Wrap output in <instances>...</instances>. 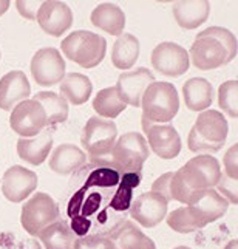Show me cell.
<instances>
[{
  "label": "cell",
  "mask_w": 238,
  "mask_h": 249,
  "mask_svg": "<svg viewBox=\"0 0 238 249\" xmlns=\"http://www.w3.org/2000/svg\"><path fill=\"white\" fill-rule=\"evenodd\" d=\"M169 201L156 192H144L130 206V215L144 228H155L166 218Z\"/></svg>",
  "instance_id": "cell-15"
},
{
  "label": "cell",
  "mask_w": 238,
  "mask_h": 249,
  "mask_svg": "<svg viewBox=\"0 0 238 249\" xmlns=\"http://www.w3.org/2000/svg\"><path fill=\"white\" fill-rule=\"evenodd\" d=\"M61 96L73 106H84L91 96L93 84L82 73H68L61 81Z\"/></svg>",
  "instance_id": "cell-25"
},
{
  "label": "cell",
  "mask_w": 238,
  "mask_h": 249,
  "mask_svg": "<svg viewBox=\"0 0 238 249\" xmlns=\"http://www.w3.org/2000/svg\"><path fill=\"white\" fill-rule=\"evenodd\" d=\"M224 169L227 177L231 178H238V161H237V144H234L231 149L226 152V155L223 158Z\"/></svg>",
  "instance_id": "cell-37"
},
{
  "label": "cell",
  "mask_w": 238,
  "mask_h": 249,
  "mask_svg": "<svg viewBox=\"0 0 238 249\" xmlns=\"http://www.w3.org/2000/svg\"><path fill=\"white\" fill-rule=\"evenodd\" d=\"M150 61L158 73L170 78H178L184 74L190 65L187 50L175 42H161L153 48Z\"/></svg>",
  "instance_id": "cell-11"
},
{
  "label": "cell",
  "mask_w": 238,
  "mask_h": 249,
  "mask_svg": "<svg viewBox=\"0 0 238 249\" xmlns=\"http://www.w3.org/2000/svg\"><path fill=\"white\" fill-rule=\"evenodd\" d=\"M31 85L27 74L20 70H13L0 79V108L13 110L19 102L30 98Z\"/></svg>",
  "instance_id": "cell-19"
},
{
  "label": "cell",
  "mask_w": 238,
  "mask_h": 249,
  "mask_svg": "<svg viewBox=\"0 0 238 249\" xmlns=\"http://www.w3.org/2000/svg\"><path fill=\"white\" fill-rule=\"evenodd\" d=\"M210 11L209 2L204 0H184V2H176L172 6V13L176 23L180 25L183 30H193L198 28L207 20Z\"/></svg>",
  "instance_id": "cell-22"
},
{
  "label": "cell",
  "mask_w": 238,
  "mask_h": 249,
  "mask_svg": "<svg viewBox=\"0 0 238 249\" xmlns=\"http://www.w3.org/2000/svg\"><path fill=\"white\" fill-rule=\"evenodd\" d=\"M141 107L142 119H147L153 124L170 123L176 116L178 110H180L178 90L170 82L155 81L144 91Z\"/></svg>",
  "instance_id": "cell-5"
},
{
  "label": "cell",
  "mask_w": 238,
  "mask_h": 249,
  "mask_svg": "<svg viewBox=\"0 0 238 249\" xmlns=\"http://www.w3.org/2000/svg\"><path fill=\"white\" fill-rule=\"evenodd\" d=\"M48 164L57 175H70L87 166V155L74 144H61L51 153Z\"/></svg>",
  "instance_id": "cell-21"
},
{
  "label": "cell",
  "mask_w": 238,
  "mask_h": 249,
  "mask_svg": "<svg viewBox=\"0 0 238 249\" xmlns=\"http://www.w3.org/2000/svg\"><path fill=\"white\" fill-rule=\"evenodd\" d=\"M203 33H206V34H209V36L215 37L218 42H221L223 47L226 48L229 57L234 61L235 56H237V39L231 31L226 30V28H221V27H209Z\"/></svg>",
  "instance_id": "cell-33"
},
{
  "label": "cell",
  "mask_w": 238,
  "mask_h": 249,
  "mask_svg": "<svg viewBox=\"0 0 238 249\" xmlns=\"http://www.w3.org/2000/svg\"><path fill=\"white\" fill-rule=\"evenodd\" d=\"M155 82V76L146 67L122 73L118 78L116 91L125 106L139 107L144 91L150 84Z\"/></svg>",
  "instance_id": "cell-16"
},
{
  "label": "cell",
  "mask_w": 238,
  "mask_h": 249,
  "mask_svg": "<svg viewBox=\"0 0 238 249\" xmlns=\"http://www.w3.org/2000/svg\"><path fill=\"white\" fill-rule=\"evenodd\" d=\"M31 74L42 87H51L65 76V61L53 47L40 48L31 59Z\"/></svg>",
  "instance_id": "cell-12"
},
{
  "label": "cell",
  "mask_w": 238,
  "mask_h": 249,
  "mask_svg": "<svg viewBox=\"0 0 238 249\" xmlns=\"http://www.w3.org/2000/svg\"><path fill=\"white\" fill-rule=\"evenodd\" d=\"M149 144L138 132L124 133L118 138L110 155L91 164L113 167L121 174H142V166L149 158Z\"/></svg>",
  "instance_id": "cell-3"
},
{
  "label": "cell",
  "mask_w": 238,
  "mask_h": 249,
  "mask_svg": "<svg viewBox=\"0 0 238 249\" xmlns=\"http://www.w3.org/2000/svg\"><path fill=\"white\" fill-rule=\"evenodd\" d=\"M10 124L22 138H34L47 127L44 107L36 99H25L13 108Z\"/></svg>",
  "instance_id": "cell-9"
},
{
  "label": "cell",
  "mask_w": 238,
  "mask_h": 249,
  "mask_svg": "<svg viewBox=\"0 0 238 249\" xmlns=\"http://www.w3.org/2000/svg\"><path fill=\"white\" fill-rule=\"evenodd\" d=\"M14 249H42V246H40V243L37 242V240L28 238V240H25V242H22L19 246H16Z\"/></svg>",
  "instance_id": "cell-39"
},
{
  "label": "cell",
  "mask_w": 238,
  "mask_h": 249,
  "mask_svg": "<svg viewBox=\"0 0 238 249\" xmlns=\"http://www.w3.org/2000/svg\"><path fill=\"white\" fill-rule=\"evenodd\" d=\"M37 237H40L45 249H74V243L78 240V235L70 228V223L62 220H57L45 228Z\"/></svg>",
  "instance_id": "cell-28"
},
{
  "label": "cell",
  "mask_w": 238,
  "mask_h": 249,
  "mask_svg": "<svg viewBox=\"0 0 238 249\" xmlns=\"http://www.w3.org/2000/svg\"><path fill=\"white\" fill-rule=\"evenodd\" d=\"M172 175H173V172H167V174L161 175L156 181L152 184V192H156L161 196H164L169 203L172 201V198H170V179H172Z\"/></svg>",
  "instance_id": "cell-36"
},
{
  "label": "cell",
  "mask_w": 238,
  "mask_h": 249,
  "mask_svg": "<svg viewBox=\"0 0 238 249\" xmlns=\"http://www.w3.org/2000/svg\"><path fill=\"white\" fill-rule=\"evenodd\" d=\"M118 138V127L110 119L91 116L82 132V145L88 152L90 162L101 161L110 155Z\"/></svg>",
  "instance_id": "cell-7"
},
{
  "label": "cell",
  "mask_w": 238,
  "mask_h": 249,
  "mask_svg": "<svg viewBox=\"0 0 238 249\" xmlns=\"http://www.w3.org/2000/svg\"><path fill=\"white\" fill-rule=\"evenodd\" d=\"M36 19L39 22V27L50 36L61 37L62 34L73 25V13L71 8L65 2H42L40 8L37 10Z\"/></svg>",
  "instance_id": "cell-17"
},
{
  "label": "cell",
  "mask_w": 238,
  "mask_h": 249,
  "mask_svg": "<svg viewBox=\"0 0 238 249\" xmlns=\"http://www.w3.org/2000/svg\"><path fill=\"white\" fill-rule=\"evenodd\" d=\"M187 208H189L190 213L193 215V218L197 220L198 225L204 228L206 225H209V223H214L218 218L223 217L227 212L229 203L214 187H210L200 192Z\"/></svg>",
  "instance_id": "cell-18"
},
{
  "label": "cell",
  "mask_w": 238,
  "mask_h": 249,
  "mask_svg": "<svg viewBox=\"0 0 238 249\" xmlns=\"http://www.w3.org/2000/svg\"><path fill=\"white\" fill-rule=\"evenodd\" d=\"M62 53L82 68H95L104 61L107 40L96 33L79 30L62 40Z\"/></svg>",
  "instance_id": "cell-6"
},
{
  "label": "cell",
  "mask_w": 238,
  "mask_h": 249,
  "mask_svg": "<svg viewBox=\"0 0 238 249\" xmlns=\"http://www.w3.org/2000/svg\"><path fill=\"white\" fill-rule=\"evenodd\" d=\"M40 106L44 107L45 116H47V125H53L67 121L68 118V102L53 91H39L34 96Z\"/></svg>",
  "instance_id": "cell-29"
},
{
  "label": "cell",
  "mask_w": 238,
  "mask_h": 249,
  "mask_svg": "<svg viewBox=\"0 0 238 249\" xmlns=\"http://www.w3.org/2000/svg\"><path fill=\"white\" fill-rule=\"evenodd\" d=\"M173 249H190V248H187V246H176V248H173Z\"/></svg>",
  "instance_id": "cell-42"
},
{
  "label": "cell",
  "mask_w": 238,
  "mask_h": 249,
  "mask_svg": "<svg viewBox=\"0 0 238 249\" xmlns=\"http://www.w3.org/2000/svg\"><path fill=\"white\" fill-rule=\"evenodd\" d=\"M229 125L224 115L217 110H204L192 127L187 145L195 153L218 152L224 145Z\"/></svg>",
  "instance_id": "cell-4"
},
{
  "label": "cell",
  "mask_w": 238,
  "mask_h": 249,
  "mask_svg": "<svg viewBox=\"0 0 238 249\" xmlns=\"http://www.w3.org/2000/svg\"><path fill=\"white\" fill-rule=\"evenodd\" d=\"M217 187L220 191L218 194L221 196H224V198L227 200V203L237 204V201H238V198H237V178H231V177L221 174Z\"/></svg>",
  "instance_id": "cell-35"
},
{
  "label": "cell",
  "mask_w": 238,
  "mask_h": 249,
  "mask_svg": "<svg viewBox=\"0 0 238 249\" xmlns=\"http://www.w3.org/2000/svg\"><path fill=\"white\" fill-rule=\"evenodd\" d=\"M8 8H10V2L8 0H0V17L8 11Z\"/></svg>",
  "instance_id": "cell-40"
},
{
  "label": "cell",
  "mask_w": 238,
  "mask_h": 249,
  "mask_svg": "<svg viewBox=\"0 0 238 249\" xmlns=\"http://www.w3.org/2000/svg\"><path fill=\"white\" fill-rule=\"evenodd\" d=\"M189 59L198 70H214L232 62L223 44L203 31L195 37Z\"/></svg>",
  "instance_id": "cell-10"
},
{
  "label": "cell",
  "mask_w": 238,
  "mask_h": 249,
  "mask_svg": "<svg viewBox=\"0 0 238 249\" xmlns=\"http://www.w3.org/2000/svg\"><path fill=\"white\" fill-rule=\"evenodd\" d=\"M61 217L57 203L48 194L39 192L23 204L20 223L31 237H37L42 231L56 223Z\"/></svg>",
  "instance_id": "cell-8"
},
{
  "label": "cell",
  "mask_w": 238,
  "mask_h": 249,
  "mask_svg": "<svg viewBox=\"0 0 238 249\" xmlns=\"http://www.w3.org/2000/svg\"><path fill=\"white\" fill-rule=\"evenodd\" d=\"M53 138L50 133H39L34 138H20L17 141V155L31 166H40L50 155Z\"/></svg>",
  "instance_id": "cell-24"
},
{
  "label": "cell",
  "mask_w": 238,
  "mask_h": 249,
  "mask_svg": "<svg viewBox=\"0 0 238 249\" xmlns=\"http://www.w3.org/2000/svg\"><path fill=\"white\" fill-rule=\"evenodd\" d=\"M37 175L23 166H13L2 178V194L11 203H20L36 191Z\"/></svg>",
  "instance_id": "cell-14"
},
{
  "label": "cell",
  "mask_w": 238,
  "mask_h": 249,
  "mask_svg": "<svg viewBox=\"0 0 238 249\" xmlns=\"http://www.w3.org/2000/svg\"><path fill=\"white\" fill-rule=\"evenodd\" d=\"M139 40L133 34L125 33L121 34L113 44L112 51V62L119 70H129L132 68L139 57Z\"/></svg>",
  "instance_id": "cell-27"
},
{
  "label": "cell",
  "mask_w": 238,
  "mask_h": 249,
  "mask_svg": "<svg viewBox=\"0 0 238 249\" xmlns=\"http://www.w3.org/2000/svg\"><path fill=\"white\" fill-rule=\"evenodd\" d=\"M221 177V166L212 155H200L178 170L170 179V198L189 206L195 196L206 189L215 187Z\"/></svg>",
  "instance_id": "cell-2"
},
{
  "label": "cell",
  "mask_w": 238,
  "mask_h": 249,
  "mask_svg": "<svg viewBox=\"0 0 238 249\" xmlns=\"http://www.w3.org/2000/svg\"><path fill=\"white\" fill-rule=\"evenodd\" d=\"M107 237L112 240L115 249H156L153 240L132 221L122 220L110 231Z\"/></svg>",
  "instance_id": "cell-20"
},
{
  "label": "cell",
  "mask_w": 238,
  "mask_h": 249,
  "mask_svg": "<svg viewBox=\"0 0 238 249\" xmlns=\"http://www.w3.org/2000/svg\"><path fill=\"white\" fill-rule=\"evenodd\" d=\"M125 107L127 106L122 102V99L119 98L116 87H108V89L101 90L96 94L95 101H93V108H95L96 113L104 119L118 118L125 110Z\"/></svg>",
  "instance_id": "cell-30"
},
{
  "label": "cell",
  "mask_w": 238,
  "mask_h": 249,
  "mask_svg": "<svg viewBox=\"0 0 238 249\" xmlns=\"http://www.w3.org/2000/svg\"><path fill=\"white\" fill-rule=\"evenodd\" d=\"M167 225L180 234H189V232H193V231L201 229V226L197 223V220L193 218L187 206L178 208L170 212L167 215Z\"/></svg>",
  "instance_id": "cell-31"
},
{
  "label": "cell",
  "mask_w": 238,
  "mask_h": 249,
  "mask_svg": "<svg viewBox=\"0 0 238 249\" xmlns=\"http://www.w3.org/2000/svg\"><path fill=\"white\" fill-rule=\"evenodd\" d=\"M96 28L104 30L112 36H121L125 27V14L116 3H101L90 16Z\"/></svg>",
  "instance_id": "cell-23"
},
{
  "label": "cell",
  "mask_w": 238,
  "mask_h": 249,
  "mask_svg": "<svg viewBox=\"0 0 238 249\" xmlns=\"http://www.w3.org/2000/svg\"><path fill=\"white\" fill-rule=\"evenodd\" d=\"M224 249H237V240H232V242H229Z\"/></svg>",
  "instance_id": "cell-41"
},
{
  "label": "cell",
  "mask_w": 238,
  "mask_h": 249,
  "mask_svg": "<svg viewBox=\"0 0 238 249\" xmlns=\"http://www.w3.org/2000/svg\"><path fill=\"white\" fill-rule=\"evenodd\" d=\"M42 2H16V8L17 11L20 13L22 17L25 19H36V14H37V10L40 8Z\"/></svg>",
  "instance_id": "cell-38"
},
{
  "label": "cell",
  "mask_w": 238,
  "mask_h": 249,
  "mask_svg": "<svg viewBox=\"0 0 238 249\" xmlns=\"http://www.w3.org/2000/svg\"><path fill=\"white\" fill-rule=\"evenodd\" d=\"M74 249H115V245L107 235L95 234L78 237L74 243Z\"/></svg>",
  "instance_id": "cell-34"
},
{
  "label": "cell",
  "mask_w": 238,
  "mask_h": 249,
  "mask_svg": "<svg viewBox=\"0 0 238 249\" xmlns=\"http://www.w3.org/2000/svg\"><path fill=\"white\" fill-rule=\"evenodd\" d=\"M184 102L192 111H204L210 107L214 99V89L212 84L204 78H192L186 81L183 87Z\"/></svg>",
  "instance_id": "cell-26"
},
{
  "label": "cell",
  "mask_w": 238,
  "mask_h": 249,
  "mask_svg": "<svg viewBox=\"0 0 238 249\" xmlns=\"http://www.w3.org/2000/svg\"><path fill=\"white\" fill-rule=\"evenodd\" d=\"M237 91L238 82L237 81H226L220 85L218 89V104L221 110L227 113V116L237 118Z\"/></svg>",
  "instance_id": "cell-32"
},
{
  "label": "cell",
  "mask_w": 238,
  "mask_h": 249,
  "mask_svg": "<svg viewBox=\"0 0 238 249\" xmlns=\"http://www.w3.org/2000/svg\"><path fill=\"white\" fill-rule=\"evenodd\" d=\"M142 130L147 136V142L155 155L163 160H173L181 152V138L173 125L153 124L147 119H141Z\"/></svg>",
  "instance_id": "cell-13"
},
{
  "label": "cell",
  "mask_w": 238,
  "mask_h": 249,
  "mask_svg": "<svg viewBox=\"0 0 238 249\" xmlns=\"http://www.w3.org/2000/svg\"><path fill=\"white\" fill-rule=\"evenodd\" d=\"M142 174H121L113 167L91 164L84 184L68 201L70 228L78 237L91 231L93 218L105 225L108 212H125L132 206L133 189L141 183Z\"/></svg>",
  "instance_id": "cell-1"
}]
</instances>
